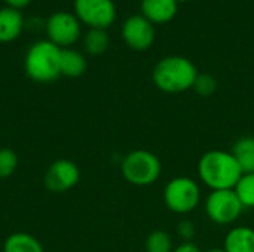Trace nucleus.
<instances>
[{
  "label": "nucleus",
  "instance_id": "8",
  "mask_svg": "<svg viewBox=\"0 0 254 252\" xmlns=\"http://www.w3.org/2000/svg\"><path fill=\"white\" fill-rule=\"evenodd\" d=\"M74 15L80 24L89 28L110 27L116 19V6L113 0H74Z\"/></svg>",
  "mask_w": 254,
  "mask_h": 252
},
{
  "label": "nucleus",
  "instance_id": "20",
  "mask_svg": "<svg viewBox=\"0 0 254 252\" xmlns=\"http://www.w3.org/2000/svg\"><path fill=\"white\" fill-rule=\"evenodd\" d=\"M193 89L198 95L204 97V98H208L211 97L216 91H217V80L214 76L208 74V73H202V74H198L195 83H193Z\"/></svg>",
  "mask_w": 254,
  "mask_h": 252
},
{
  "label": "nucleus",
  "instance_id": "13",
  "mask_svg": "<svg viewBox=\"0 0 254 252\" xmlns=\"http://www.w3.org/2000/svg\"><path fill=\"white\" fill-rule=\"evenodd\" d=\"M223 250L226 252H254V230L247 226L232 229L225 238Z\"/></svg>",
  "mask_w": 254,
  "mask_h": 252
},
{
  "label": "nucleus",
  "instance_id": "4",
  "mask_svg": "<svg viewBox=\"0 0 254 252\" xmlns=\"http://www.w3.org/2000/svg\"><path fill=\"white\" fill-rule=\"evenodd\" d=\"M121 172L129 184L144 187L159 180L162 165L155 153L147 150H134L124 157Z\"/></svg>",
  "mask_w": 254,
  "mask_h": 252
},
{
  "label": "nucleus",
  "instance_id": "9",
  "mask_svg": "<svg viewBox=\"0 0 254 252\" xmlns=\"http://www.w3.org/2000/svg\"><path fill=\"white\" fill-rule=\"evenodd\" d=\"M80 180L77 165L68 159H58L49 165L45 172V187L52 193H64L71 190Z\"/></svg>",
  "mask_w": 254,
  "mask_h": 252
},
{
  "label": "nucleus",
  "instance_id": "15",
  "mask_svg": "<svg viewBox=\"0 0 254 252\" xmlns=\"http://www.w3.org/2000/svg\"><path fill=\"white\" fill-rule=\"evenodd\" d=\"M232 156L240 165L243 174L254 172V137L240 138L232 149Z\"/></svg>",
  "mask_w": 254,
  "mask_h": 252
},
{
  "label": "nucleus",
  "instance_id": "11",
  "mask_svg": "<svg viewBox=\"0 0 254 252\" xmlns=\"http://www.w3.org/2000/svg\"><path fill=\"white\" fill-rule=\"evenodd\" d=\"M177 0H141V15L152 24H167L177 13Z\"/></svg>",
  "mask_w": 254,
  "mask_h": 252
},
{
  "label": "nucleus",
  "instance_id": "5",
  "mask_svg": "<svg viewBox=\"0 0 254 252\" xmlns=\"http://www.w3.org/2000/svg\"><path fill=\"white\" fill-rule=\"evenodd\" d=\"M201 201V190L195 180L189 177H176L164 189V203L176 214L192 212Z\"/></svg>",
  "mask_w": 254,
  "mask_h": 252
},
{
  "label": "nucleus",
  "instance_id": "3",
  "mask_svg": "<svg viewBox=\"0 0 254 252\" xmlns=\"http://www.w3.org/2000/svg\"><path fill=\"white\" fill-rule=\"evenodd\" d=\"M61 49L48 39L34 42L24 58L27 76L37 83H49L61 76L60 73Z\"/></svg>",
  "mask_w": 254,
  "mask_h": 252
},
{
  "label": "nucleus",
  "instance_id": "7",
  "mask_svg": "<svg viewBox=\"0 0 254 252\" xmlns=\"http://www.w3.org/2000/svg\"><path fill=\"white\" fill-rule=\"evenodd\" d=\"M205 211L213 223L226 226L240 218L244 206L235 190H214L207 198Z\"/></svg>",
  "mask_w": 254,
  "mask_h": 252
},
{
  "label": "nucleus",
  "instance_id": "25",
  "mask_svg": "<svg viewBox=\"0 0 254 252\" xmlns=\"http://www.w3.org/2000/svg\"><path fill=\"white\" fill-rule=\"evenodd\" d=\"M207 252H226L223 248H213V250H210V251Z\"/></svg>",
  "mask_w": 254,
  "mask_h": 252
},
{
  "label": "nucleus",
  "instance_id": "2",
  "mask_svg": "<svg viewBox=\"0 0 254 252\" xmlns=\"http://www.w3.org/2000/svg\"><path fill=\"white\" fill-rule=\"evenodd\" d=\"M195 64L180 55H170L156 62L152 79L158 89L167 94H180L193 88L198 77Z\"/></svg>",
  "mask_w": 254,
  "mask_h": 252
},
{
  "label": "nucleus",
  "instance_id": "1",
  "mask_svg": "<svg viewBox=\"0 0 254 252\" xmlns=\"http://www.w3.org/2000/svg\"><path fill=\"white\" fill-rule=\"evenodd\" d=\"M198 175L205 186L214 190H234L243 177V171L232 153L211 150L202 154L198 162Z\"/></svg>",
  "mask_w": 254,
  "mask_h": 252
},
{
  "label": "nucleus",
  "instance_id": "12",
  "mask_svg": "<svg viewBox=\"0 0 254 252\" xmlns=\"http://www.w3.org/2000/svg\"><path fill=\"white\" fill-rule=\"evenodd\" d=\"M24 15L21 10L12 7L0 9V43H10L16 40L24 30Z\"/></svg>",
  "mask_w": 254,
  "mask_h": 252
},
{
  "label": "nucleus",
  "instance_id": "16",
  "mask_svg": "<svg viewBox=\"0 0 254 252\" xmlns=\"http://www.w3.org/2000/svg\"><path fill=\"white\" fill-rule=\"evenodd\" d=\"M3 252H45L42 244L28 233H12L3 244Z\"/></svg>",
  "mask_w": 254,
  "mask_h": 252
},
{
  "label": "nucleus",
  "instance_id": "10",
  "mask_svg": "<svg viewBox=\"0 0 254 252\" xmlns=\"http://www.w3.org/2000/svg\"><path fill=\"white\" fill-rule=\"evenodd\" d=\"M122 39L134 50H146L155 42L153 24L141 13L131 15L122 25Z\"/></svg>",
  "mask_w": 254,
  "mask_h": 252
},
{
  "label": "nucleus",
  "instance_id": "18",
  "mask_svg": "<svg viewBox=\"0 0 254 252\" xmlns=\"http://www.w3.org/2000/svg\"><path fill=\"white\" fill-rule=\"evenodd\" d=\"M234 190L244 208H254V172L243 174Z\"/></svg>",
  "mask_w": 254,
  "mask_h": 252
},
{
  "label": "nucleus",
  "instance_id": "6",
  "mask_svg": "<svg viewBox=\"0 0 254 252\" xmlns=\"http://www.w3.org/2000/svg\"><path fill=\"white\" fill-rule=\"evenodd\" d=\"M48 40L60 49L71 48L80 37V21L71 12L58 10L48 16L45 22Z\"/></svg>",
  "mask_w": 254,
  "mask_h": 252
},
{
  "label": "nucleus",
  "instance_id": "26",
  "mask_svg": "<svg viewBox=\"0 0 254 252\" xmlns=\"http://www.w3.org/2000/svg\"><path fill=\"white\" fill-rule=\"evenodd\" d=\"M177 1H189V0H177Z\"/></svg>",
  "mask_w": 254,
  "mask_h": 252
},
{
  "label": "nucleus",
  "instance_id": "17",
  "mask_svg": "<svg viewBox=\"0 0 254 252\" xmlns=\"http://www.w3.org/2000/svg\"><path fill=\"white\" fill-rule=\"evenodd\" d=\"M110 39L106 30L103 28H89L83 37V48L89 55L98 56L109 49Z\"/></svg>",
  "mask_w": 254,
  "mask_h": 252
},
{
  "label": "nucleus",
  "instance_id": "22",
  "mask_svg": "<svg viewBox=\"0 0 254 252\" xmlns=\"http://www.w3.org/2000/svg\"><path fill=\"white\" fill-rule=\"evenodd\" d=\"M177 233L183 239V242H192V239L195 238V233H196L195 224L189 220H183L177 226Z\"/></svg>",
  "mask_w": 254,
  "mask_h": 252
},
{
  "label": "nucleus",
  "instance_id": "24",
  "mask_svg": "<svg viewBox=\"0 0 254 252\" xmlns=\"http://www.w3.org/2000/svg\"><path fill=\"white\" fill-rule=\"evenodd\" d=\"M6 6L7 7H12V9H16V10H22L24 7H27L31 0H4Z\"/></svg>",
  "mask_w": 254,
  "mask_h": 252
},
{
  "label": "nucleus",
  "instance_id": "19",
  "mask_svg": "<svg viewBox=\"0 0 254 252\" xmlns=\"http://www.w3.org/2000/svg\"><path fill=\"white\" fill-rule=\"evenodd\" d=\"M171 236L164 230H153L146 239V252H173Z\"/></svg>",
  "mask_w": 254,
  "mask_h": 252
},
{
  "label": "nucleus",
  "instance_id": "23",
  "mask_svg": "<svg viewBox=\"0 0 254 252\" xmlns=\"http://www.w3.org/2000/svg\"><path fill=\"white\" fill-rule=\"evenodd\" d=\"M173 252H201V250L193 242H183L179 247H176Z\"/></svg>",
  "mask_w": 254,
  "mask_h": 252
},
{
  "label": "nucleus",
  "instance_id": "21",
  "mask_svg": "<svg viewBox=\"0 0 254 252\" xmlns=\"http://www.w3.org/2000/svg\"><path fill=\"white\" fill-rule=\"evenodd\" d=\"M18 168V156L10 149H0V178L10 177Z\"/></svg>",
  "mask_w": 254,
  "mask_h": 252
},
{
  "label": "nucleus",
  "instance_id": "14",
  "mask_svg": "<svg viewBox=\"0 0 254 252\" xmlns=\"http://www.w3.org/2000/svg\"><path fill=\"white\" fill-rule=\"evenodd\" d=\"M85 70H86V59L79 50L73 48L61 49V56H60L61 76L76 79V77H80L85 73Z\"/></svg>",
  "mask_w": 254,
  "mask_h": 252
}]
</instances>
